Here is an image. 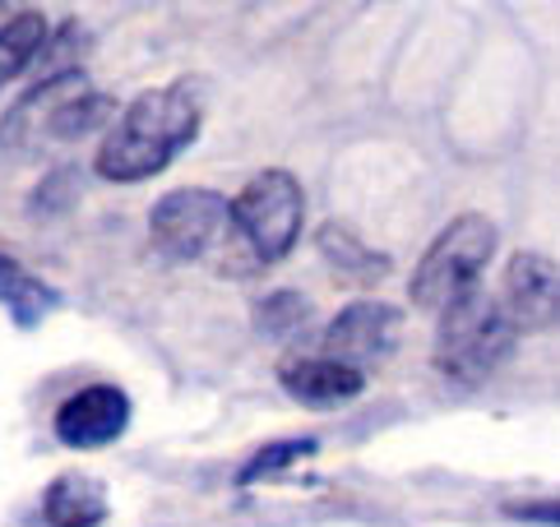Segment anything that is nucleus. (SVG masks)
Wrapping results in <instances>:
<instances>
[{"label": "nucleus", "instance_id": "9d476101", "mask_svg": "<svg viewBox=\"0 0 560 527\" xmlns=\"http://www.w3.org/2000/svg\"><path fill=\"white\" fill-rule=\"evenodd\" d=\"M278 384L292 402H302L311 412H334L343 402L362 398L366 389V371L357 366H343L334 356H292L278 366Z\"/></svg>", "mask_w": 560, "mask_h": 527}, {"label": "nucleus", "instance_id": "20e7f679", "mask_svg": "<svg viewBox=\"0 0 560 527\" xmlns=\"http://www.w3.org/2000/svg\"><path fill=\"white\" fill-rule=\"evenodd\" d=\"M306 227V190L302 180L283 167H265L250 176L242 195L232 199V241L255 269L283 264Z\"/></svg>", "mask_w": 560, "mask_h": 527}, {"label": "nucleus", "instance_id": "4468645a", "mask_svg": "<svg viewBox=\"0 0 560 527\" xmlns=\"http://www.w3.org/2000/svg\"><path fill=\"white\" fill-rule=\"evenodd\" d=\"M315 246H319V259H325L338 278L362 282V288H371V282H380L389 273V255L371 250L362 236H352L348 227H338V222L315 232Z\"/></svg>", "mask_w": 560, "mask_h": 527}, {"label": "nucleus", "instance_id": "f3484780", "mask_svg": "<svg viewBox=\"0 0 560 527\" xmlns=\"http://www.w3.org/2000/svg\"><path fill=\"white\" fill-rule=\"evenodd\" d=\"M79 190H84V180H79V167H56V172H47L43 176V186L33 190V213H61V209H70L74 199H79Z\"/></svg>", "mask_w": 560, "mask_h": 527}, {"label": "nucleus", "instance_id": "6e6552de", "mask_svg": "<svg viewBox=\"0 0 560 527\" xmlns=\"http://www.w3.org/2000/svg\"><path fill=\"white\" fill-rule=\"evenodd\" d=\"M500 306L518 333L560 329V259L518 250L510 255L505 282H500Z\"/></svg>", "mask_w": 560, "mask_h": 527}, {"label": "nucleus", "instance_id": "0eeeda50", "mask_svg": "<svg viewBox=\"0 0 560 527\" xmlns=\"http://www.w3.org/2000/svg\"><path fill=\"white\" fill-rule=\"evenodd\" d=\"M130 412L135 408H130V394L121 384H84V389H74L61 408H56L51 431H56V444H66V449L93 454L126 435Z\"/></svg>", "mask_w": 560, "mask_h": 527}, {"label": "nucleus", "instance_id": "ddd939ff", "mask_svg": "<svg viewBox=\"0 0 560 527\" xmlns=\"http://www.w3.org/2000/svg\"><path fill=\"white\" fill-rule=\"evenodd\" d=\"M51 43L47 14L43 10H19L0 24V89H10L14 79H24L37 60H43Z\"/></svg>", "mask_w": 560, "mask_h": 527}, {"label": "nucleus", "instance_id": "f03ea898", "mask_svg": "<svg viewBox=\"0 0 560 527\" xmlns=\"http://www.w3.org/2000/svg\"><path fill=\"white\" fill-rule=\"evenodd\" d=\"M116 97L97 93L84 70H51L0 116V153L5 157H37L51 144H74L93 130H112Z\"/></svg>", "mask_w": 560, "mask_h": 527}, {"label": "nucleus", "instance_id": "423d86ee", "mask_svg": "<svg viewBox=\"0 0 560 527\" xmlns=\"http://www.w3.org/2000/svg\"><path fill=\"white\" fill-rule=\"evenodd\" d=\"M228 227H232V199L205 186L167 190L149 209V241L158 246V255L176 264L199 259Z\"/></svg>", "mask_w": 560, "mask_h": 527}, {"label": "nucleus", "instance_id": "39448f33", "mask_svg": "<svg viewBox=\"0 0 560 527\" xmlns=\"http://www.w3.org/2000/svg\"><path fill=\"white\" fill-rule=\"evenodd\" d=\"M495 246H500V232L487 213H458L454 222H445L408 278L412 306L440 315V311H450L454 301L477 292V278H482V269L491 264Z\"/></svg>", "mask_w": 560, "mask_h": 527}, {"label": "nucleus", "instance_id": "f8f14e48", "mask_svg": "<svg viewBox=\"0 0 560 527\" xmlns=\"http://www.w3.org/2000/svg\"><path fill=\"white\" fill-rule=\"evenodd\" d=\"M112 514L107 485L84 472H61L43 491V523L47 527H103Z\"/></svg>", "mask_w": 560, "mask_h": 527}, {"label": "nucleus", "instance_id": "9b49d317", "mask_svg": "<svg viewBox=\"0 0 560 527\" xmlns=\"http://www.w3.org/2000/svg\"><path fill=\"white\" fill-rule=\"evenodd\" d=\"M61 306H66L61 288H51L47 278H37L14 255L0 250V311L14 319V329H37V324H47Z\"/></svg>", "mask_w": 560, "mask_h": 527}, {"label": "nucleus", "instance_id": "1a4fd4ad", "mask_svg": "<svg viewBox=\"0 0 560 527\" xmlns=\"http://www.w3.org/2000/svg\"><path fill=\"white\" fill-rule=\"evenodd\" d=\"M398 333H404V311L398 306H389V301H352V306H343L329 319L319 348H325V356L362 371L366 361L394 352Z\"/></svg>", "mask_w": 560, "mask_h": 527}, {"label": "nucleus", "instance_id": "dca6fc26", "mask_svg": "<svg viewBox=\"0 0 560 527\" xmlns=\"http://www.w3.org/2000/svg\"><path fill=\"white\" fill-rule=\"evenodd\" d=\"M255 319H259V329H265V333L283 338V333H296L311 319V301L302 292H273V296L259 301Z\"/></svg>", "mask_w": 560, "mask_h": 527}, {"label": "nucleus", "instance_id": "2eb2a0df", "mask_svg": "<svg viewBox=\"0 0 560 527\" xmlns=\"http://www.w3.org/2000/svg\"><path fill=\"white\" fill-rule=\"evenodd\" d=\"M319 449L315 440H273L265 449H255L246 458V468L236 472V485H255V481H269V477H283L288 468H296L302 458H311Z\"/></svg>", "mask_w": 560, "mask_h": 527}, {"label": "nucleus", "instance_id": "7ed1b4c3", "mask_svg": "<svg viewBox=\"0 0 560 527\" xmlns=\"http://www.w3.org/2000/svg\"><path fill=\"white\" fill-rule=\"evenodd\" d=\"M518 329L510 324L500 296H487L482 288L468 292L464 301H454L450 311H440L435 319V371L458 389H477L487 384L505 356L514 352Z\"/></svg>", "mask_w": 560, "mask_h": 527}, {"label": "nucleus", "instance_id": "a211bd4d", "mask_svg": "<svg viewBox=\"0 0 560 527\" xmlns=\"http://www.w3.org/2000/svg\"><path fill=\"white\" fill-rule=\"evenodd\" d=\"M505 514L518 518V523H547V527H560V500H518V504H505Z\"/></svg>", "mask_w": 560, "mask_h": 527}, {"label": "nucleus", "instance_id": "f257e3e1", "mask_svg": "<svg viewBox=\"0 0 560 527\" xmlns=\"http://www.w3.org/2000/svg\"><path fill=\"white\" fill-rule=\"evenodd\" d=\"M205 120V97L190 84H163V89H144L121 116L112 120V130L97 144L93 167L112 186H135L158 172H167L182 157Z\"/></svg>", "mask_w": 560, "mask_h": 527}]
</instances>
